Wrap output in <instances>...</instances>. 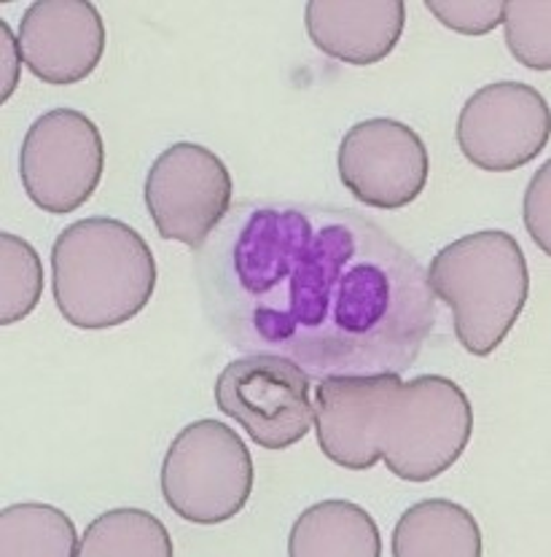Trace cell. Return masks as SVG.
<instances>
[{"instance_id":"14","label":"cell","mask_w":551,"mask_h":557,"mask_svg":"<svg viewBox=\"0 0 551 557\" xmlns=\"http://www.w3.org/2000/svg\"><path fill=\"white\" fill-rule=\"evenodd\" d=\"M396 557H479L481 531L476 517L447 498L409 507L396 522Z\"/></svg>"},{"instance_id":"13","label":"cell","mask_w":551,"mask_h":557,"mask_svg":"<svg viewBox=\"0 0 551 557\" xmlns=\"http://www.w3.org/2000/svg\"><path fill=\"white\" fill-rule=\"evenodd\" d=\"M291 557H379L383 539L366 509L342 498L312 504L288 536Z\"/></svg>"},{"instance_id":"20","label":"cell","mask_w":551,"mask_h":557,"mask_svg":"<svg viewBox=\"0 0 551 557\" xmlns=\"http://www.w3.org/2000/svg\"><path fill=\"white\" fill-rule=\"evenodd\" d=\"M525 226L530 232L533 240L538 243L541 251H551V164L547 162L536 175H533L530 186L525 191Z\"/></svg>"},{"instance_id":"2","label":"cell","mask_w":551,"mask_h":557,"mask_svg":"<svg viewBox=\"0 0 551 557\" xmlns=\"http://www.w3.org/2000/svg\"><path fill=\"white\" fill-rule=\"evenodd\" d=\"M315 434L323 456L342 469L366 471L385 460L399 480L430 482L468 447L474 407L441 374L323 377L315 388Z\"/></svg>"},{"instance_id":"19","label":"cell","mask_w":551,"mask_h":557,"mask_svg":"<svg viewBox=\"0 0 551 557\" xmlns=\"http://www.w3.org/2000/svg\"><path fill=\"white\" fill-rule=\"evenodd\" d=\"M430 14L463 36H487L503 22L501 0H425Z\"/></svg>"},{"instance_id":"21","label":"cell","mask_w":551,"mask_h":557,"mask_svg":"<svg viewBox=\"0 0 551 557\" xmlns=\"http://www.w3.org/2000/svg\"><path fill=\"white\" fill-rule=\"evenodd\" d=\"M0 36H3V100L11 98V92L16 89V82H20V41L14 44V36H11V27L5 25V20H0Z\"/></svg>"},{"instance_id":"10","label":"cell","mask_w":551,"mask_h":557,"mask_svg":"<svg viewBox=\"0 0 551 557\" xmlns=\"http://www.w3.org/2000/svg\"><path fill=\"white\" fill-rule=\"evenodd\" d=\"M339 178L358 202L401 210L423 195L430 157L423 138L396 119H366L339 144Z\"/></svg>"},{"instance_id":"11","label":"cell","mask_w":551,"mask_h":557,"mask_svg":"<svg viewBox=\"0 0 551 557\" xmlns=\"http://www.w3.org/2000/svg\"><path fill=\"white\" fill-rule=\"evenodd\" d=\"M16 41L33 76L67 87L100 65L108 33L89 0H38L22 16Z\"/></svg>"},{"instance_id":"5","label":"cell","mask_w":551,"mask_h":557,"mask_svg":"<svg viewBox=\"0 0 551 557\" xmlns=\"http://www.w3.org/2000/svg\"><path fill=\"white\" fill-rule=\"evenodd\" d=\"M253 480L246 442L221 420L186 425L162 460L164 504L195 525H218L240 515Z\"/></svg>"},{"instance_id":"15","label":"cell","mask_w":551,"mask_h":557,"mask_svg":"<svg viewBox=\"0 0 551 557\" xmlns=\"http://www.w3.org/2000/svg\"><path fill=\"white\" fill-rule=\"evenodd\" d=\"M76 557H173V539L151 511L111 509L89 522Z\"/></svg>"},{"instance_id":"16","label":"cell","mask_w":551,"mask_h":557,"mask_svg":"<svg viewBox=\"0 0 551 557\" xmlns=\"http://www.w3.org/2000/svg\"><path fill=\"white\" fill-rule=\"evenodd\" d=\"M78 539L71 517L49 504H14L0 515L3 557H76Z\"/></svg>"},{"instance_id":"9","label":"cell","mask_w":551,"mask_h":557,"mask_svg":"<svg viewBox=\"0 0 551 557\" xmlns=\"http://www.w3.org/2000/svg\"><path fill=\"white\" fill-rule=\"evenodd\" d=\"M549 129V106L536 87L496 82L465 100L458 119V146L474 168L511 173L547 149Z\"/></svg>"},{"instance_id":"4","label":"cell","mask_w":551,"mask_h":557,"mask_svg":"<svg viewBox=\"0 0 551 557\" xmlns=\"http://www.w3.org/2000/svg\"><path fill=\"white\" fill-rule=\"evenodd\" d=\"M428 286L452 310L454 334L471 356H490L509 337L530 294L519 243L501 230L458 237L430 259Z\"/></svg>"},{"instance_id":"1","label":"cell","mask_w":551,"mask_h":557,"mask_svg":"<svg viewBox=\"0 0 551 557\" xmlns=\"http://www.w3.org/2000/svg\"><path fill=\"white\" fill-rule=\"evenodd\" d=\"M195 277L204 315L231 348L283 356L312 380L401 374L439 318L414 253L337 205H235L197 248Z\"/></svg>"},{"instance_id":"3","label":"cell","mask_w":551,"mask_h":557,"mask_svg":"<svg viewBox=\"0 0 551 557\" xmlns=\"http://www.w3.org/2000/svg\"><path fill=\"white\" fill-rule=\"evenodd\" d=\"M153 288V251L124 221L82 219L62 230L51 246V292L71 326H122L146 310Z\"/></svg>"},{"instance_id":"18","label":"cell","mask_w":551,"mask_h":557,"mask_svg":"<svg viewBox=\"0 0 551 557\" xmlns=\"http://www.w3.org/2000/svg\"><path fill=\"white\" fill-rule=\"evenodd\" d=\"M551 3L536 0V3H503V30L505 47L519 65L533 71H549L551 67Z\"/></svg>"},{"instance_id":"12","label":"cell","mask_w":551,"mask_h":557,"mask_svg":"<svg viewBox=\"0 0 551 557\" xmlns=\"http://www.w3.org/2000/svg\"><path fill=\"white\" fill-rule=\"evenodd\" d=\"M306 33L323 54L366 67L385 60L406 25L403 0H310Z\"/></svg>"},{"instance_id":"8","label":"cell","mask_w":551,"mask_h":557,"mask_svg":"<svg viewBox=\"0 0 551 557\" xmlns=\"http://www.w3.org/2000/svg\"><path fill=\"white\" fill-rule=\"evenodd\" d=\"M235 181L213 151L197 144L164 149L146 175V208L159 237L204 246L231 210Z\"/></svg>"},{"instance_id":"17","label":"cell","mask_w":551,"mask_h":557,"mask_svg":"<svg viewBox=\"0 0 551 557\" xmlns=\"http://www.w3.org/2000/svg\"><path fill=\"white\" fill-rule=\"evenodd\" d=\"M43 294V267L36 248L11 232L0 235V323L11 326L36 310Z\"/></svg>"},{"instance_id":"7","label":"cell","mask_w":551,"mask_h":557,"mask_svg":"<svg viewBox=\"0 0 551 557\" xmlns=\"http://www.w3.org/2000/svg\"><path fill=\"white\" fill-rule=\"evenodd\" d=\"M310 377L288 358L251 354L226 363L215 380V405L264 450H286L310 434L315 405Z\"/></svg>"},{"instance_id":"6","label":"cell","mask_w":551,"mask_h":557,"mask_svg":"<svg viewBox=\"0 0 551 557\" xmlns=\"http://www.w3.org/2000/svg\"><path fill=\"white\" fill-rule=\"evenodd\" d=\"M105 144L98 124L76 108H54L38 116L20 151V178L36 208L67 215L100 186Z\"/></svg>"}]
</instances>
